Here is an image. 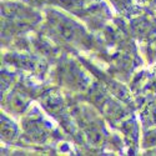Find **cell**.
<instances>
[{
	"label": "cell",
	"instance_id": "7a4b0ae2",
	"mask_svg": "<svg viewBox=\"0 0 156 156\" xmlns=\"http://www.w3.org/2000/svg\"><path fill=\"white\" fill-rule=\"evenodd\" d=\"M16 134V130H15V126L12 125L10 121H8L6 119H3L2 120V136L4 139H12Z\"/></svg>",
	"mask_w": 156,
	"mask_h": 156
},
{
	"label": "cell",
	"instance_id": "277c9868",
	"mask_svg": "<svg viewBox=\"0 0 156 156\" xmlns=\"http://www.w3.org/2000/svg\"><path fill=\"white\" fill-rule=\"evenodd\" d=\"M145 144H146V146L156 145V133H150V134H147V136H146V139H145Z\"/></svg>",
	"mask_w": 156,
	"mask_h": 156
},
{
	"label": "cell",
	"instance_id": "3957f363",
	"mask_svg": "<svg viewBox=\"0 0 156 156\" xmlns=\"http://www.w3.org/2000/svg\"><path fill=\"white\" fill-rule=\"evenodd\" d=\"M10 106H11V110L14 111H23L25 109V106H27V101L24 100V98L19 96L18 94L12 95L10 98Z\"/></svg>",
	"mask_w": 156,
	"mask_h": 156
},
{
	"label": "cell",
	"instance_id": "6da1fadb",
	"mask_svg": "<svg viewBox=\"0 0 156 156\" xmlns=\"http://www.w3.org/2000/svg\"><path fill=\"white\" fill-rule=\"evenodd\" d=\"M54 25L58 30V33L60 34L61 37H64L65 40H74L77 36V28L74 23H71L70 20L65 19V18H58L54 20Z\"/></svg>",
	"mask_w": 156,
	"mask_h": 156
}]
</instances>
